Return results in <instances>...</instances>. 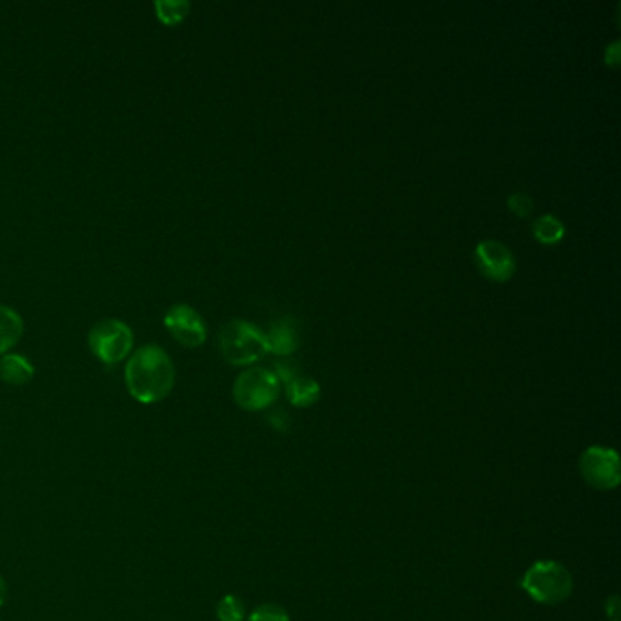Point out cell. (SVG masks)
<instances>
[{
  "mask_svg": "<svg viewBox=\"0 0 621 621\" xmlns=\"http://www.w3.org/2000/svg\"><path fill=\"white\" fill-rule=\"evenodd\" d=\"M24 321L11 306L0 305V356L8 354L21 341Z\"/></svg>",
  "mask_w": 621,
  "mask_h": 621,
  "instance_id": "obj_11",
  "label": "cell"
},
{
  "mask_svg": "<svg viewBox=\"0 0 621 621\" xmlns=\"http://www.w3.org/2000/svg\"><path fill=\"white\" fill-rule=\"evenodd\" d=\"M532 232L541 245H558L565 237V224L556 215H541L532 224Z\"/></svg>",
  "mask_w": 621,
  "mask_h": 621,
  "instance_id": "obj_13",
  "label": "cell"
},
{
  "mask_svg": "<svg viewBox=\"0 0 621 621\" xmlns=\"http://www.w3.org/2000/svg\"><path fill=\"white\" fill-rule=\"evenodd\" d=\"M268 423L275 428V430H279V432H285L290 428V418H288V414H286L285 410H272L270 414H268Z\"/></svg>",
  "mask_w": 621,
  "mask_h": 621,
  "instance_id": "obj_19",
  "label": "cell"
},
{
  "mask_svg": "<svg viewBox=\"0 0 621 621\" xmlns=\"http://www.w3.org/2000/svg\"><path fill=\"white\" fill-rule=\"evenodd\" d=\"M175 365L159 345H144L133 352L124 367L128 394L143 405L161 403L175 387Z\"/></svg>",
  "mask_w": 621,
  "mask_h": 621,
  "instance_id": "obj_1",
  "label": "cell"
},
{
  "mask_svg": "<svg viewBox=\"0 0 621 621\" xmlns=\"http://www.w3.org/2000/svg\"><path fill=\"white\" fill-rule=\"evenodd\" d=\"M248 621H290V614L277 603H263L250 614Z\"/></svg>",
  "mask_w": 621,
  "mask_h": 621,
  "instance_id": "obj_16",
  "label": "cell"
},
{
  "mask_svg": "<svg viewBox=\"0 0 621 621\" xmlns=\"http://www.w3.org/2000/svg\"><path fill=\"white\" fill-rule=\"evenodd\" d=\"M192 10L188 0H157L155 2V13L157 19L166 24V26H174L183 22L188 13Z\"/></svg>",
  "mask_w": 621,
  "mask_h": 621,
  "instance_id": "obj_14",
  "label": "cell"
},
{
  "mask_svg": "<svg viewBox=\"0 0 621 621\" xmlns=\"http://www.w3.org/2000/svg\"><path fill=\"white\" fill-rule=\"evenodd\" d=\"M219 348L226 363L234 367L254 365L268 354L266 334L250 321L234 319L221 328Z\"/></svg>",
  "mask_w": 621,
  "mask_h": 621,
  "instance_id": "obj_2",
  "label": "cell"
},
{
  "mask_svg": "<svg viewBox=\"0 0 621 621\" xmlns=\"http://www.w3.org/2000/svg\"><path fill=\"white\" fill-rule=\"evenodd\" d=\"M620 598L618 596H611L609 600L605 601V612L612 621L620 620Z\"/></svg>",
  "mask_w": 621,
  "mask_h": 621,
  "instance_id": "obj_21",
  "label": "cell"
},
{
  "mask_svg": "<svg viewBox=\"0 0 621 621\" xmlns=\"http://www.w3.org/2000/svg\"><path fill=\"white\" fill-rule=\"evenodd\" d=\"M35 376V368L21 354L0 356V379L11 387H24Z\"/></svg>",
  "mask_w": 621,
  "mask_h": 621,
  "instance_id": "obj_10",
  "label": "cell"
},
{
  "mask_svg": "<svg viewBox=\"0 0 621 621\" xmlns=\"http://www.w3.org/2000/svg\"><path fill=\"white\" fill-rule=\"evenodd\" d=\"M215 614L219 621H245V603L235 594H226L223 600L217 603Z\"/></svg>",
  "mask_w": 621,
  "mask_h": 621,
  "instance_id": "obj_15",
  "label": "cell"
},
{
  "mask_svg": "<svg viewBox=\"0 0 621 621\" xmlns=\"http://www.w3.org/2000/svg\"><path fill=\"white\" fill-rule=\"evenodd\" d=\"M319 396H321V387L312 377L299 374L286 383V398L294 407H312L314 403H317Z\"/></svg>",
  "mask_w": 621,
  "mask_h": 621,
  "instance_id": "obj_12",
  "label": "cell"
},
{
  "mask_svg": "<svg viewBox=\"0 0 621 621\" xmlns=\"http://www.w3.org/2000/svg\"><path fill=\"white\" fill-rule=\"evenodd\" d=\"M164 326L170 336L183 347H201L208 336V326L204 323L203 316L194 306L186 303H177L168 308V312L164 314Z\"/></svg>",
  "mask_w": 621,
  "mask_h": 621,
  "instance_id": "obj_7",
  "label": "cell"
},
{
  "mask_svg": "<svg viewBox=\"0 0 621 621\" xmlns=\"http://www.w3.org/2000/svg\"><path fill=\"white\" fill-rule=\"evenodd\" d=\"M133 330L121 319H101L88 332V347L104 365H117L132 354Z\"/></svg>",
  "mask_w": 621,
  "mask_h": 621,
  "instance_id": "obj_4",
  "label": "cell"
},
{
  "mask_svg": "<svg viewBox=\"0 0 621 621\" xmlns=\"http://www.w3.org/2000/svg\"><path fill=\"white\" fill-rule=\"evenodd\" d=\"M474 257H476V265L481 270V274L496 283L509 281L516 272V261L509 246L503 245L496 239L481 241L474 250Z\"/></svg>",
  "mask_w": 621,
  "mask_h": 621,
  "instance_id": "obj_8",
  "label": "cell"
},
{
  "mask_svg": "<svg viewBox=\"0 0 621 621\" xmlns=\"http://www.w3.org/2000/svg\"><path fill=\"white\" fill-rule=\"evenodd\" d=\"M620 57V42H612L611 46L605 51V62L612 66V68H616L620 64Z\"/></svg>",
  "mask_w": 621,
  "mask_h": 621,
  "instance_id": "obj_20",
  "label": "cell"
},
{
  "mask_svg": "<svg viewBox=\"0 0 621 621\" xmlns=\"http://www.w3.org/2000/svg\"><path fill=\"white\" fill-rule=\"evenodd\" d=\"M268 341V352L275 356L288 357L296 352L299 347L297 337V323L294 317H281L270 325V330L265 332Z\"/></svg>",
  "mask_w": 621,
  "mask_h": 621,
  "instance_id": "obj_9",
  "label": "cell"
},
{
  "mask_svg": "<svg viewBox=\"0 0 621 621\" xmlns=\"http://www.w3.org/2000/svg\"><path fill=\"white\" fill-rule=\"evenodd\" d=\"M507 203H509L512 214L518 215L521 219H527L534 212V201L527 194H521V192L512 194Z\"/></svg>",
  "mask_w": 621,
  "mask_h": 621,
  "instance_id": "obj_17",
  "label": "cell"
},
{
  "mask_svg": "<svg viewBox=\"0 0 621 621\" xmlns=\"http://www.w3.org/2000/svg\"><path fill=\"white\" fill-rule=\"evenodd\" d=\"M521 589L529 594L530 600L554 607L571 598L574 580L569 569L558 561L541 560L525 572Z\"/></svg>",
  "mask_w": 621,
  "mask_h": 621,
  "instance_id": "obj_3",
  "label": "cell"
},
{
  "mask_svg": "<svg viewBox=\"0 0 621 621\" xmlns=\"http://www.w3.org/2000/svg\"><path fill=\"white\" fill-rule=\"evenodd\" d=\"M580 472L592 489L614 490L620 485V458L612 448L589 447L581 454Z\"/></svg>",
  "mask_w": 621,
  "mask_h": 621,
  "instance_id": "obj_6",
  "label": "cell"
},
{
  "mask_svg": "<svg viewBox=\"0 0 621 621\" xmlns=\"http://www.w3.org/2000/svg\"><path fill=\"white\" fill-rule=\"evenodd\" d=\"M6 596H8V587H6V581L0 574V607L6 603Z\"/></svg>",
  "mask_w": 621,
  "mask_h": 621,
  "instance_id": "obj_22",
  "label": "cell"
},
{
  "mask_svg": "<svg viewBox=\"0 0 621 621\" xmlns=\"http://www.w3.org/2000/svg\"><path fill=\"white\" fill-rule=\"evenodd\" d=\"M275 376L279 379V383L283 381V383H288V381H292L294 377L299 376L301 372H299V367H297L296 361H290V359H279V361H275Z\"/></svg>",
  "mask_w": 621,
  "mask_h": 621,
  "instance_id": "obj_18",
  "label": "cell"
},
{
  "mask_svg": "<svg viewBox=\"0 0 621 621\" xmlns=\"http://www.w3.org/2000/svg\"><path fill=\"white\" fill-rule=\"evenodd\" d=\"M281 383L272 370L268 368H248L235 379L234 401L237 407L248 412H259L272 407L279 398Z\"/></svg>",
  "mask_w": 621,
  "mask_h": 621,
  "instance_id": "obj_5",
  "label": "cell"
}]
</instances>
